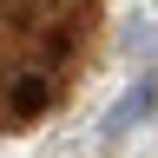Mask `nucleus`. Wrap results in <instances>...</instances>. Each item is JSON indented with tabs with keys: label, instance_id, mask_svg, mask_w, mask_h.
Instances as JSON below:
<instances>
[{
	"label": "nucleus",
	"instance_id": "1",
	"mask_svg": "<svg viewBox=\"0 0 158 158\" xmlns=\"http://www.w3.org/2000/svg\"><path fill=\"white\" fill-rule=\"evenodd\" d=\"M152 112H158V66H152L145 79H132V86H125V92H118V99H112V112H106V118H99V145H106V152H112V145H118V138H125L132 125H145V118H152Z\"/></svg>",
	"mask_w": 158,
	"mask_h": 158
},
{
	"label": "nucleus",
	"instance_id": "2",
	"mask_svg": "<svg viewBox=\"0 0 158 158\" xmlns=\"http://www.w3.org/2000/svg\"><path fill=\"white\" fill-rule=\"evenodd\" d=\"M125 53L145 59V66H158V20H132L125 27Z\"/></svg>",
	"mask_w": 158,
	"mask_h": 158
}]
</instances>
